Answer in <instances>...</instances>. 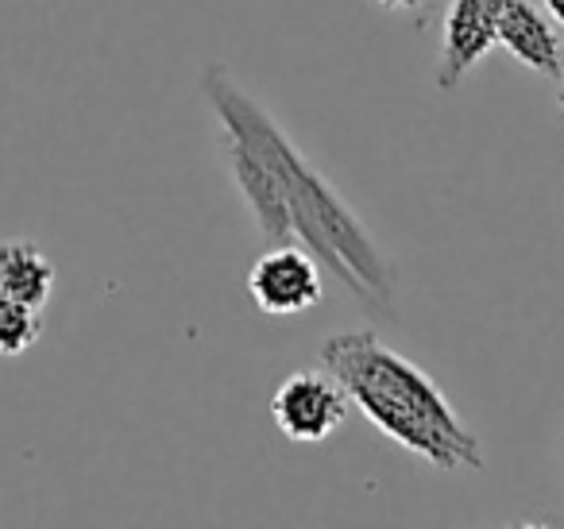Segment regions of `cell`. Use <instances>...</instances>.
<instances>
[{"instance_id":"cell-3","label":"cell","mask_w":564,"mask_h":529,"mask_svg":"<svg viewBox=\"0 0 564 529\" xmlns=\"http://www.w3.org/2000/svg\"><path fill=\"white\" fill-rule=\"evenodd\" d=\"M248 294L271 317H299L325 298V267L299 244H271L251 263Z\"/></svg>"},{"instance_id":"cell-5","label":"cell","mask_w":564,"mask_h":529,"mask_svg":"<svg viewBox=\"0 0 564 529\" xmlns=\"http://www.w3.org/2000/svg\"><path fill=\"white\" fill-rule=\"evenodd\" d=\"M507 9V0H448L445 24H441V63L437 89L453 94L495 47V28Z\"/></svg>"},{"instance_id":"cell-6","label":"cell","mask_w":564,"mask_h":529,"mask_svg":"<svg viewBox=\"0 0 564 529\" xmlns=\"http://www.w3.org/2000/svg\"><path fill=\"white\" fill-rule=\"evenodd\" d=\"M495 47H507L514 63L541 78H561L564 74V47L561 32L533 0H507V9L495 28Z\"/></svg>"},{"instance_id":"cell-8","label":"cell","mask_w":564,"mask_h":529,"mask_svg":"<svg viewBox=\"0 0 564 529\" xmlns=\"http://www.w3.org/2000/svg\"><path fill=\"white\" fill-rule=\"evenodd\" d=\"M43 336V310L17 298L0 294V356H24L28 348H35Z\"/></svg>"},{"instance_id":"cell-7","label":"cell","mask_w":564,"mask_h":529,"mask_svg":"<svg viewBox=\"0 0 564 529\" xmlns=\"http://www.w3.org/2000/svg\"><path fill=\"white\" fill-rule=\"evenodd\" d=\"M58 271L35 240H0V294L47 310Z\"/></svg>"},{"instance_id":"cell-2","label":"cell","mask_w":564,"mask_h":529,"mask_svg":"<svg viewBox=\"0 0 564 529\" xmlns=\"http://www.w3.org/2000/svg\"><path fill=\"white\" fill-rule=\"evenodd\" d=\"M322 367L340 382L348 406L387 441L422 456L437 472H479L484 444L448 395L371 328H345L322 344Z\"/></svg>"},{"instance_id":"cell-10","label":"cell","mask_w":564,"mask_h":529,"mask_svg":"<svg viewBox=\"0 0 564 529\" xmlns=\"http://www.w3.org/2000/svg\"><path fill=\"white\" fill-rule=\"evenodd\" d=\"M376 4H383L391 12H410V9H422L425 0H376Z\"/></svg>"},{"instance_id":"cell-9","label":"cell","mask_w":564,"mask_h":529,"mask_svg":"<svg viewBox=\"0 0 564 529\" xmlns=\"http://www.w3.org/2000/svg\"><path fill=\"white\" fill-rule=\"evenodd\" d=\"M541 12H545L549 20H553L556 28H564V0H538Z\"/></svg>"},{"instance_id":"cell-4","label":"cell","mask_w":564,"mask_h":529,"mask_svg":"<svg viewBox=\"0 0 564 529\" xmlns=\"http://www.w3.org/2000/svg\"><path fill=\"white\" fill-rule=\"evenodd\" d=\"M271 418L286 441H329L348 418V395L329 371H294L274 387Z\"/></svg>"},{"instance_id":"cell-11","label":"cell","mask_w":564,"mask_h":529,"mask_svg":"<svg viewBox=\"0 0 564 529\" xmlns=\"http://www.w3.org/2000/svg\"><path fill=\"white\" fill-rule=\"evenodd\" d=\"M556 112H561V120H564V74H561V101H556Z\"/></svg>"},{"instance_id":"cell-1","label":"cell","mask_w":564,"mask_h":529,"mask_svg":"<svg viewBox=\"0 0 564 529\" xmlns=\"http://www.w3.org/2000/svg\"><path fill=\"white\" fill-rule=\"evenodd\" d=\"M220 151L240 202L267 244H299L368 310H394V271L356 209L282 132L279 120L225 71L205 74Z\"/></svg>"}]
</instances>
